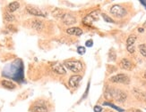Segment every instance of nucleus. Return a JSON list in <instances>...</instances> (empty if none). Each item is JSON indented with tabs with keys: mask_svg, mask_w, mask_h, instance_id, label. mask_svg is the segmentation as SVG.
Returning <instances> with one entry per match:
<instances>
[{
	"mask_svg": "<svg viewBox=\"0 0 146 112\" xmlns=\"http://www.w3.org/2000/svg\"><path fill=\"white\" fill-rule=\"evenodd\" d=\"M102 17H103V19H104V21H107V22H110V23H113V22H114V21L112 20V19H111L110 17L108 16L107 14H102Z\"/></svg>",
	"mask_w": 146,
	"mask_h": 112,
	"instance_id": "22",
	"label": "nucleus"
},
{
	"mask_svg": "<svg viewBox=\"0 0 146 112\" xmlns=\"http://www.w3.org/2000/svg\"><path fill=\"white\" fill-rule=\"evenodd\" d=\"M1 85L5 87V88H7V89L15 88V85L13 83L12 81H9V80H2Z\"/></svg>",
	"mask_w": 146,
	"mask_h": 112,
	"instance_id": "13",
	"label": "nucleus"
},
{
	"mask_svg": "<svg viewBox=\"0 0 146 112\" xmlns=\"http://www.w3.org/2000/svg\"><path fill=\"white\" fill-rule=\"evenodd\" d=\"M127 51H128L130 53H135V46H127Z\"/></svg>",
	"mask_w": 146,
	"mask_h": 112,
	"instance_id": "25",
	"label": "nucleus"
},
{
	"mask_svg": "<svg viewBox=\"0 0 146 112\" xmlns=\"http://www.w3.org/2000/svg\"><path fill=\"white\" fill-rule=\"evenodd\" d=\"M145 102H146V95H145Z\"/></svg>",
	"mask_w": 146,
	"mask_h": 112,
	"instance_id": "31",
	"label": "nucleus"
},
{
	"mask_svg": "<svg viewBox=\"0 0 146 112\" xmlns=\"http://www.w3.org/2000/svg\"><path fill=\"white\" fill-rule=\"evenodd\" d=\"M135 41H136V36L135 35H130L128 36L127 40H126V46H134V44H135Z\"/></svg>",
	"mask_w": 146,
	"mask_h": 112,
	"instance_id": "15",
	"label": "nucleus"
},
{
	"mask_svg": "<svg viewBox=\"0 0 146 112\" xmlns=\"http://www.w3.org/2000/svg\"><path fill=\"white\" fill-rule=\"evenodd\" d=\"M110 81L112 83H117V84H124L127 85L130 82V78L126 76L125 74H117L113 76L110 78Z\"/></svg>",
	"mask_w": 146,
	"mask_h": 112,
	"instance_id": "2",
	"label": "nucleus"
},
{
	"mask_svg": "<svg viewBox=\"0 0 146 112\" xmlns=\"http://www.w3.org/2000/svg\"><path fill=\"white\" fill-rule=\"evenodd\" d=\"M66 33L69 35H75V36H81L82 34V30L80 28L77 27H73V28H69L66 29Z\"/></svg>",
	"mask_w": 146,
	"mask_h": 112,
	"instance_id": "11",
	"label": "nucleus"
},
{
	"mask_svg": "<svg viewBox=\"0 0 146 112\" xmlns=\"http://www.w3.org/2000/svg\"><path fill=\"white\" fill-rule=\"evenodd\" d=\"M5 20L6 21H13L15 20V16L11 14L10 12H5Z\"/></svg>",
	"mask_w": 146,
	"mask_h": 112,
	"instance_id": "18",
	"label": "nucleus"
},
{
	"mask_svg": "<svg viewBox=\"0 0 146 112\" xmlns=\"http://www.w3.org/2000/svg\"><path fill=\"white\" fill-rule=\"evenodd\" d=\"M26 10L29 14L35 15V16H40V17H45V14H43L42 11H40L39 8L35 7V6L33 5H27L26 6Z\"/></svg>",
	"mask_w": 146,
	"mask_h": 112,
	"instance_id": "6",
	"label": "nucleus"
},
{
	"mask_svg": "<svg viewBox=\"0 0 146 112\" xmlns=\"http://www.w3.org/2000/svg\"><path fill=\"white\" fill-rule=\"evenodd\" d=\"M143 30H144L143 28H139V29H138V31H139V32H141V33L143 32Z\"/></svg>",
	"mask_w": 146,
	"mask_h": 112,
	"instance_id": "27",
	"label": "nucleus"
},
{
	"mask_svg": "<svg viewBox=\"0 0 146 112\" xmlns=\"http://www.w3.org/2000/svg\"><path fill=\"white\" fill-rule=\"evenodd\" d=\"M93 110H94V112H101L102 111V108L100 107V106H95L94 107V109H93Z\"/></svg>",
	"mask_w": 146,
	"mask_h": 112,
	"instance_id": "24",
	"label": "nucleus"
},
{
	"mask_svg": "<svg viewBox=\"0 0 146 112\" xmlns=\"http://www.w3.org/2000/svg\"><path fill=\"white\" fill-rule=\"evenodd\" d=\"M82 78V76H79V75H74V76H72L70 78H69L68 85L71 87H76L80 84Z\"/></svg>",
	"mask_w": 146,
	"mask_h": 112,
	"instance_id": "8",
	"label": "nucleus"
},
{
	"mask_svg": "<svg viewBox=\"0 0 146 112\" xmlns=\"http://www.w3.org/2000/svg\"><path fill=\"white\" fill-rule=\"evenodd\" d=\"M120 67L124 70H130L132 67H133V64L130 61H128L127 59H123L120 62Z\"/></svg>",
	"mask_w": 146,
	"mask_h": 112,
	"instance_id": "12",
	"label": "nucleus"
},
{
	"mask_svg": "<svg viewBox=\"0 0 146 112\" xmlns=\"http://www.w3.org/2000/svg\"><path fill=\"white\" fill-rule=\"evenodd\" d=\"M96 20H97V12H93L92 14H88L84 20H82V22H84L86 26H91Z\"/></svg>",
	"mask_w": 146,
	"mask_h": 112,
	"instance_id": "5",
	"label": "nucleus"
},
{
	"mask_svg": "<svg viewBox=\"0 0 146 112\" xmlns=\"http://www.w3.org/2000/svg\"><path fill=\"white\" fill-rule=\"evenodd\" d=\"M103 105H106V106H110V107H111V108H113V109H115L116 110H117V111H119V112H124V109H123L119 108V107H117V106L114 105V104H112V103H110V102H103Z\"/></svg>",
	"mask_w": 146,
	"mask_h": 112,
	"instance_id": "17",
	"label": "nucleus"
},
{
	"mask_svg": "<svg viewBox=\"0 0 146 112\" xmlns=\"http://www.w3.org/2000/svg\"><path fill=\"white\" fill-rule=\"evenodd\" d=\"M92 46H93V41H92V39L86 41V43H85V46H87V47H92Z\"/></svg>",
	"mask_w": 146,
	"mask_h": 112,
	"instance_id": "23",
	"label": "nucleus"
},
{
	"mask_svg": "<svg viewBox=\"0 0 146 112\" xmlns=\"http://www.w3.org/2000/svg\"><path fill=\"white\" fill-rule=\"evenodd\" d=\"M19 6H20V4H19L18 2H12V3H10L9 5H8L9 12H13L16 11L19 8Z\"/></svg>",
	"mask_w": 146,
	"mask_h": 112,
	"instance_id": "14",
	"label": "nucleus"
},
{
	"mask_svg": "<svg viewBox=\"0 0 146 112\" xmlns=\"http://www.w3.org/2000/svg\"><path fill=\"white\" fill-rule=\"evenodd\" d=\"M64 64L69 70L74 73H78L82 70V64L79 61H66Z\"/></svg>",
	"mask_w": 146,
	"mask_h": 112,
	"instance_id": "1",
	"label": "nucleus"
},
{
	"mask_svg": "<svg viewBox=\"0 0 146 112\" xmlns=\"http://www.w3.org/2000/svg\"><path fill=\"white\" fill-rule=\"evenodd\" d=\"M111 96H113L114 99H116V101L124 102L126 99V93L119 89H113L111 91Z\"/></svg>",
	"mask_w": 146,
	"mask_h": 112,
	"instance_id": "4",
	"label": "nucleus"
},
{
	"mask_svg": "<svg viewBox=\"0 0 146 112\" xmlns=\"http://www.w3.org/2000/svg\"><path fill=\"white\" fill-rule=\"evenodd\" d=\"M144 77H145V78H146V74H145V75H144Z\"/></svg>",
	"mask_w": 146,
	"mask_h": 112,
	"instance_id": "30",
	"label": "nucleus"
},
{
	"mask_svg": "<svg viewBox=\"0 0 146 112\" xmlns=\"http://www.w3.org/2000/svg\"><path fill=\"white\" fill-rule=\"evenodd\" d=\"M62 21L66 25H72L76 22V18L70 14H64L62 17Z\"/></svg>",
	"mask_w": 146,
	"mask_h": 112,
	"instance_id": "7",
	"label": "nucleus"
},
{
	"mask_svg": "<svg viewBox=\"0 0 146 112\" xmlns=\"http://www.w3.org/2000/svg\"><path fill=\"white\" fill-rule=\"evenodd\" d=\"M110 14L117 18H122L126 14V10L121 5H115L110 8Z\"/></svg>",
	"mask_w": 146,
	"mask_h": 112,
	"instance_id": "3",
	"label": "nucleus"
},
{
	"mask_svg": "<svg viewBox=\"0 0 146 112\" xmlns=\"http://www.w3.org/2000/svg\"><path fill=\"white\" fill-rule=\"evenodd\" d=\"M143 27H146V21L144 22V24H143Z\"/></svg>",
	"mask_w": 146,
	"mask_h": 112,
	"instance_id": "28",
	"label": "nucleus"
},
{
	"mask_svg": "<svg viewBox=\"0 0 146 112\" xmlns=\"http://www.w3.org/2000/svg\"><path fill=\"white\" fill-rule=\"evenodd\" d=\"M85 52H86V50H85V47L84 46H78L77 47V53L79 54L82 55V54L85 53Z\"/></svg>",
	"mask_w": 146,
	"mask_h": 112,
	"instance_id": "21",
	"label": "nucleus"
},
{
	"mask_svg": "<svg viewBox=\"0 0 146 112\" xmlns=\"http://www.w3.org/2000/svg\"><path fill=\"white\" fill-rule=\"evenodd\" d=\"M52 14L56 17H58V18H62L63 15H64V12H63L61 10H58V9H56L54 10V12H52Z\"/></svg>",
	"mask_w": 146,
	"mask_h": 112,
	"instance_id": "19",
	"label": "nucleus"
},
{
	"mask_svg": "<svg viewBox=\"0 0 146 112\" xmlns=\"http://www.w3.org/2000/svg\"><path fill=\"white\" fill-rule=\"evenodd\" d=\"M116 60V53H110V61Z\"/></svg>",
	"mask_w": 146,
	"mask_h": 112,
	"instance_id": "26",
	"label": "nucleus"
},
{
	"mask_svg": "<svg viewBox=\"0 0 146 112\" xmlns=\"http://www.w3.org/2000/svg\"><path fill=\"white\" fill-rule=\"evenodd\" d=\"M135 112H140V111H139V110H135Z\"/></svg>",
	"mask_w": 146,
	"mask_h": 112,
	"instance_id": "29",
	"label": "nucleus"
},
{
	"mask_svg": "<svg viewBox=\"0 0 146 112\" xmlns=\"http://www.w3.org/2000/svg\"><path fill=\"white\" fill-rule=\"evenodd\" d=\"M43 27V23L40 21H33V28L36 29L37 30H40Z\"/></svg>",
	"mask_w": 146,
	"mask_h": 112,
	"instance_id": "16",
	"label": "nucleus"
},
{
	"mask_svg": "<svg viewBox=\"0 0 146 112\" xmlns=\"http://www.w3.org/2000/svg\"><path fill=\"white\" fill-rule=\"evenodd\" d=\"M139 51L143 57L146 58V46L145 45H140L139 46Z\"/></svg>",
	"mask_w": 146,
	"mask_h": 112,
	"instance_id": "20",
	"label": "nucleus"
},
{
	"mask_svg": "<svg viewBox=\"0 0 146 112\" xmlns=\"http://www.w3.org/2000/svg\"><path fill=\"white\" fill-rule=\"evenodd\" d=\"M52 70L58 74H60V75H65L66 73V70L64 68V67L62 66L61 63H59V62H56V63L53 64L52 66Z\"/></svg>",
	"mask_w": 146,
	"mask_h": 112,
	"instance_id": "10",
	"label": "nucleus"
},
{
	"mask_svg": "<svg viewBox=\"0 0 146 112\" xmlns=\"http://www.w3.org/2000/svg\"><path fill=\"white\" fill-rule=\"evenodd\" d=\"M31 112H48V108L44 103H36L31 108Z\"/></svg>",
	"mask_w": 146,
	"mask_h": 112,
	"instance_id": "9",
	"label": "nucleus"
}]
</instances>
